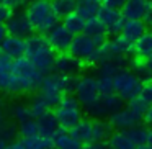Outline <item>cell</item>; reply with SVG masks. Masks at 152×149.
Returning a JSON list of instances; mask_svg holds the SVG:
<instances>
[{
    "instance_id": "cell-1",
    "label": "cell",
    "mask_w": 152,
    "mask_h": 149,
    "mask_svg": "<svg viewBox=\"0 0 152 149\" xmlns=\"http://www.w3.org/2000/svg\"><path fill=\"white\" fill-rule=\"evenodd\" d=\"M46 74L41 72L26 56L13 59L12 66V84L8 93H31L38 92Z\"/></svg>"
},
{
    "instance_id": "cell-2",
    "label": "cell",
    "mask_w": 152,
    "mask_h": 149,
    "mask_svg": "<svg viewBox=\"0 0 152 149\" xmlns=\"http://www.w3.org/2000/svg\"><path fill=\"white\" fill-rule=\"evenodd\" d=\"M26 57L44 74L53 72L54 62H56L57 53L49 44L46 34L33 33L26 38Z\"/></svg>"
},
{
    "instance_id": "cell-3",
    "label": "cell",
    "mask_w": 152,
    "mask_h": 149,
    "mask_svg": "<svg viewBox=\"0 0 152 149\" xmlns=\"http://www.w3.org/2000/svg\"><path fill=\"white\" fill-rule=\"evenodd\" d=\"M25 13L33 23L34 30L43 34H46L61 21L59 15L54 12L51 0H31L25 8Z\"/></svg>"
},
{
    "instance_id": "cell-4",
    "label": "cell",
    "mask_w": 152,
    "mask_h": 149,
    "mask_svg": "<svg viewBox=\"0 0 152 149\" xmlns=\"http://www.w3.org/2000/svg\"><path fill=\"white\" fill-rule=\"evenodd\" d=\"M54 113L57 116L61 128L70 129L83 118V106L75 95L66 93L61 98V102L57 103V106L54 108Z\"/></svg>"
},
{
    "instance_id": "cell-5",
    "label": "cell",
    "mask_w": 152,
    "mask_h": 149,
    "mask_svg": "<svg viewBox=\"0 0 152 149\" xmlns=\"http://www.w3.org/2000/svg\"><path fill=\"white\" fill-rule=\"evenodd\" d=\"M113 80H115V93H118L124 102H129L131 98L137 97L144 85V80L129 67L118 70Z\"/></svg>"
},
{
    "instance_id": "cell-6",
    "label": "cell",
    "mask_w": 152,
    "mask_h": 149,
    "mask_svg": "<svg viewBox=\"0 0 152 149\" xmlns=\"http://www.w3.org/2000/svg\"><path fill=\"white\" fill-rule=\"evenodd\" d=\"M69 53L80 59L83 64H98L102 53H100V46L85 33L74 34L72 44H70Z\"/></svg>"
},
{
    "instance_id": "cell-7",
    "label": "cell",
    "mask_w": 152,
    "mask_h": 149,
    "mask_svg": "<svg viewBox=\"0 0 152 149\" xmlns=\"http://www.w3.org/2000/svg\"><path fill=\"white\" fill-rule=\"evenodd\" d=\"M74 95L82 103L83 110H87L90 105H93L98 100V97L102 95L98 85V77L90 76V74L79 76L75 82V89H74Z\"/></svg>"
},
{
    "instance_id": "cell-8",
    "label": "cell",
    "mask_w": 152,
    "mask_h": 149,
    "mask_svg": "<svg viewBox=\"0 0 152 149\" xmlns=\"http://www.w3.org/2000/svg\"><path fill=\"white\" fill-rule=\"evenodd\" d=\"M123 103H124V100L118 93H115V92L102 93L98 97V100L85 110V113L90 118H95V120H108L110 115H113L119 108H123Z\"/></svg>"
},
{
    "instance_id": "cell-9",
    "label": "cell",
    "mask_w": 152,
    "mask_h": 149,
    "mask_svg": "<svg viewBox=\"0 0 152 149\" xmlns=\"http://www.w3.org/2000/svg\"><path fill=\"white\" fill-rule=\"evenodd\" d=\"M142 118H144L142 115L136 113L134 110H131L126 105V106H123V108H119L118 112H115L113 115H110L108 121H110V125H111V128L115 129V131H126V129L139 125V123L142 121Z\"/></svg>"
},
{
    "instance_id": "cell-10",
    "label": "cell",
    "mask_w": 152,
    "mask_h": 149,
    "mask_svg": "<svg viewBox=\"0 0 152 149\" xmlns=\"http://www.w3.org/2000/svg\"><path fill=\"white\" fill-rule=\"evenodd\" d=\"M46 38L49 41V44L54 48V51L57 54H61V53H69L70 44H72V40H74V34L59 21L56 26L51 28L46 33Z\"/></svg>"
},
{
    "instance_id": "cell-11",
    "label": "cell",
    "mask_w": 152,
    "mask_h": 149,
    "mask_svg": "<svg viewBox=\"0 0 152 149\" xmlns=\"http://www.w3.org/2000/svg\"><path fill=\"white\" fill-rule=\"evenodd\" d=\"M98 18L102 20V23L105 25L106 33L108 36H116V34H121L123 26H124V15L121 13V10H115V8H108L103 7L98 12Z\"/></svg>"
},
{
    "instance_id": "cell-12",
    "label": "cell",
    "mask_w": 152,
    "mask_h": 149,
    "mask_svg": "<svg viewBox=\"0 0 152 149\" xmlns=\"http://www.w3.org/2000/svg\"><path fill=\"white\" fill-rule=\"evenodd\" d=\"M82 67H83V62L80 59H77L75 56H72L70 53H61L56 57L53 72L66 77H77L82 70Z\"/></svg>"
},
{
    "instance_id": "cell-13",
    "label": "cell",
    "mask_w": 152,
    "mask_h": 149,
    "mask_svg": "<svg viewBox=\"0 0 152 149\" xmlns=\"http://www.w3.org/2000/svg\"><path fill=\"white\" fill-rule=\"evenodd\" d=\"M7 30L8 34H13V36H20V38H30L31 34L34 33V26L30 21V18L26 17V13H13L12 18L7 21Z\"/></svg>"
},
{
    "instance_id": "cell-14",
    "label": "cell",
    "mask_w": 152,
    "mask_h": 149,
    "mask_svg": "<svg viewBox=\"0 0 152 149\" xmlns=\"http://www.w3.org/2000/svg\"><path fill=\"white\" fill-rule=\"evenodd\" d=\"M152 8L151 0H126L121 8V13L126 20H144Z\"/></svg>"
},
{
    "instance_id": "cell-15",
    "label": "cell",
    "mask_w": 152,
    "mask_h": 149,
    "mask_svg": "<svg viewBox=\"0 0 152 149\" xmlns=\"http://www.w3.org/2000/svg\"><path fill=\"white\" fill-rule=\"evenodd\" d=\"M0 51L7 54L12 59H18L21 56H26V40L20 36L8 34L2 43H0Z\"/></svg>"
},
{
    "instance_id": "cell-16",
    "label": "cell",
    "mask_w": 152,
    "mask_h": 149,
    "mask_svg": "<svg viewBox=\"0 0 152 149\" xmlns=\"http://www.w3.org/2000/svg\"><path fill=\"white\" fill-rule=\"evenodd\" d=\"M70 134L77 139L82 146L88 144L93 141V120L90 118H82L74 128L69 129Z\"/></svg>"
},
{
    "instance_id": "cell-17",
    "label": "cell",
    "mask_w": 152,
    "mask_h": 149,
    "mask_svg": "<svg viewBox=\"0 0 152 149\" xmlns=\"http://www.w3.org/2000/svg\"><path fill=\"white\" fill-rule=\"evenodd\" d=\"M83 33L88 34L90 38H92L93 41H95L98 46H102V44L106 43V40H108V33H106V28L105 25L102 23V20H100L98 17L95 18H90V20L85 21V28H83Z\"/></svg>"
},
{
    "instance_id": "cell-18",
    "label": "cell",
    "mask_w": 152,
    "mask_h": 149,
    "mask_svg": "<svg viewBox=\"0 0 152 149\" xmlns=\"http://www.w3.org/2000/svg\"><path fill=\"white\" fill-rule=\"evenodd\" d=\"M36 121H38V125H39V133L44 134V136H51V138H53V136L61 129V125H59V121H57V116H56V113H54V108L48 110L46 113H43L41 116H38Z\"/></svg>"
},
{
    "instance_id": "cell-19",
    "label": "cell",
    "mask_w": 152,
    "mask_h": 149,
    "mask_svg": "<svg viewBox=\"0 0 152 149\" xmlns=\"http://www.w3.org/2000/svg\"><path fill=\"white\" fill-rule=\"evenodd\" d=\"M12 66L13 59L0 51V92H7L12 84Z\"/></svg>"
},
{
    "instance_id": "cell-20",
    "label": "cell",
    "mask_w": 152,
    "mask_h": 149,
    "mask_svg": "<svg viewBox=\"0 0 152 149\" xmlns=\"http://www.w3.org/2000/svg\"><path fill=\"white\" fill-rule=\"evenodd\" d=\"M53 139H54V149H77V148L82 146L72 134H70L69 129H64V128H61L59 131L53 136Z\"/></svg>"
},
{
    "instance_id": "cell-21",
    "label": "cell",
    "mask_w": 152,
    "mask_h": 149,
    "mask_svg": "<svg viewBox=\"0 0 152 149\" xmlns=\"http://www.w3.org/2000/svg\"><path fill=\"white\" fill-rule=\"evenodd\" d=\"M145 31H147V25H145L144 20H126L121 33L129 40L137 41Z\"/></svg>"
},
{
    "instance_id": "cell-22",
    "label": "cell",
    "mask_w": 152,
    "mask_h": 149,
    "mask_svg": "<svg viewBox=\"0 0 152 149\" xmlns=\"http://www.w3.org/2000/svg\"><path fill=\"white\" fill-rule=\"evenodd\" d=\"M129 69H132L142 80H151L152 79V54L145 59H139V57H132V62L129 66Z\"/></svg>"
},
{
    "instance_id": "cell-23",
    "label": "cell",
    "mask_w": 152,
    "mask_h": 149,
    "mask_svg": "<svg viewBox=\"0 0 152 149\" xmlns=\"http://www.w3.org/2000/svg\"><path fill=\"white\" fill-rule=\"evenodd\" d=\"M102 8V2L100 0H79L77 2V13L85 20L98 17V12Z\"/></svg>"
},
{
    "instance_id": "cell-24",
    "label": "cell",
    "mask_w": 152,
    "mask_h": 149,
    "mask_svg": "<svg viewBox=\"0 0 152 149\" xmlns=\"http://www.w3.org/2000/svg\"><path fill=\"white\" fill-rule=\"evenodd\" d=\"M152 54V31H145L137 41H134V56L145 59Z\"/></svg>"
},
{
    "instance_id": "cell-25",
    "label": "cell",
    "mask_w": 152,
    "mask_h": 149,
    "mask_svg": "<svg viewBox=\"0 0 152 149\" xmlns=\"http://www.w3.org/2000/svg\"><path fill=\"white\" fill-rule=\"evenodd\" d=\"M110 149H136L137 146L129 139L126 131H113V134L108 138Z\"/></svg>"
},
{
    "instance_id": "cell-26",
    "label": "cell",
    "mask_w": 152,
    "mask_h": 149,
    "mask_svg": "<svg viewBox=\"0 0 152 149\" xmlns=\"http://www.w3.org/2000/svg\"><path fill=\"white\" fill-rule=\"evenodd\" d=\"M21 141L26 146V149H54V139L51 136L41 134V133L36 136H31V138H23Z\"/></svg>"
},
{
    "instance_id": "cell-27",
    "label": "cell",
    "mask_w": 152,
    "mask_h": 149,
    "mask_svg": "<svg viewBox=\"0 0 152 149\" xmlns=\"http://www.w3.org/2000/svg\"><path fill=\"white\" fill-rule=\"evenodd\" d=\"M8 116H10L15 123L20 125V123L28 121V120L33 118V113H31L30 105H26V103H13V105L8 108Z\"/></svg>"
},
{
    "instance_id": "cell-28",
    "label": "cell",
    "mask_w": 152,
    "mask_h": 149,
    "mask_svg": "<svg viewBox=\"0 0 152 149\" xmlns=\"http://www.w3.org/2000/svg\"><path fill=\"white\" fill-rule=\"evenodd\" d=\"M85 18H82L77 12H72L69 13L67 17H64L61 20V23L67 28L72 34H79V33H83V28H85Z\"/></svg>"
},
{
    "instance_id": "cell-29",
    "label": "cell",
    "mask_w": 152,
    "mask_h": 149,
    "mask_svg": "<svg viewBox=\"0 0 152 149\" xmlns=\"http://www.w3.org/2000/svg\"><path fill=\"white\" fill-rule=\"evenodd\" d=\"M126 134L129 136V139H131L136 146L145 144V142L149 141V129L145 128V126H142L141 123L132 126V128H129V129H126Z\"/></svg>"
},
{
    "instance_id": "cell-30",
    "label": "cell",
    "mask_w": 152,
    "mask_h": 149,
    "mask_svg": "<svg viewBox=\"0 0 152 149\" xmlns=\"http://www.w3.org/2000/svg\"><path fill=\"white\" fill-rule=\"evenodd\" d=\"M51 2H53L54 12L59 15L61 20L77 10V0H51Z\"/></svg>"
},
{
    "instance_id": "cell-31",
    "label": "cell",
    "mask_w": 152,
    "mask_h": 149,
    "mask_svg": "<svg viewBox=\"0 0 152 149\" xmlns=\"http://www.w3.org/2000/svg\"><path fill=\"white\" fill-rule=\"evenodd\" d=\"M0 136L5 139L7 142L17 141L20 133H18V125H15L13 120H5V121L0 123Z\"/></svg>"
},
{
    "instance_id": "cell-32",
    "label": "cell",
    "mask_w": 152,
    "mask_h": 149,
    "mask_svg": "<svg viewBox=\"0 0 152 149\" xmlns=\"http://www.w3.org/2000/svg\"><path fill=\"white\" fill-rule=\"evenodd\" d=\"M18 133H20V139L39 134V125H38L36 118H31V120H28V121L20 123V125H18Z\"/></svg>"
},
{
    "instance_id": "cell-33",
    "label": "cell",
    "mask_w": 152,
    "mask_h": 149,
    "mask_svg": "<svg viewBox=\"0 0 152 149\" xmlns=\"http://www.w3.org/2000/svg\"><path fill=\"white\" fill-rule=\"evenodd\" d=\"M30 108H31V113H33V118H38V116H41L43 113H46L48 110H51L49 106H48V103L41 98L39 93H36V95L33 97V100L30 102Z\"/></svg>"
},
{
    "instance_id": "cell-34",
    "label": "cell",
    "mask_w": 152,
    "mask_h": 149,
    "mask_svg": "<svg viewBox=\"0 0 152 149\" xmlns=\"http://www.w3.org/2000/svg\"><path fill=\"white\" fill-rule=\"evenodd\" d=\"M98 85H100V92L102 93H113L115 92V80L113 76H102L98 74Z\"/></svg>"
},
{
    "instance_id": "cell-35",
    "label": "cell",
    "mask_w": 152,
    "mask_h": 149,
    "mask_svg": "<svg viewBox=\"0 0 152 149\" xmlns=\"http://www.w3.org/2000/svg\"><path fill=\"white\" fill-rule=\"evenodd\" d=\"M128 106L131 110H134L136 113H139V115H142L144 116V113L147 112V108H149V103L147 102H144V100L141 98V97H134V98H131L128 102Z\"/></svg>"
},
{
    "instance_id": "cell-36",
    "label": "cell",
    "mask_w": 152,
    "mask_h": 149,
    "mask_svg": "<svg viewBox=\"0 0 152 149\" xmlns=\"http://www.w3.org/2000/svg\"><path fill=\"white\" fill-rule=\"evenodd\" d=\"M139 97H141L144 102H147L149 105H152V79L151 80H145V82H144Z\"/></svg>"
},
{
    "instance_id": "cell-37",
    "label": "cell",
    "mask_w": 152,
    "mask_h": 149,
    "mask_svg": "<svg viewBox=\"0 0 152 149\" xmlns=\"http://www.w3.org/2000/svg\"><path fill=\"white\" fill-rule=\"evenodd\" d=\"M2 4L7 5L12 12H17V10H21V8H26V5L30 4L28 0H2Z\"/></svg>"
},
{
    "instance_id": "cell-38",
    "label": "cell",
    "mask_w": 152,
    "mask_h": 149,
    "mask_svg": "<svg viewBox=\"0 0 152 149\" xmlns=\"http://www.w3.org/2000/svg\"><path fill=\"white\" fill-rule=\"evenodd\" d=\"M12 15H13V12H12L7 5H4L0 2V23H7L12 18Z\"/></svg>"
},
{
    "instance_id": "cell-39",
    "label": "cell",
    "mask_w": 152,
    "mask_h": 149,
    "mask_svg": "<svg viewBox=\"0 0 152 149\" xmlns=\"http://www.w3.org/2000/svg\"><path fill=\"white\" fill-rule=\"evenodd\" d=\"M124 2L126 0H102V5L108 8H115V10H121Z\"/></svg>"
},
{
    "instance_id": "cell-40",
    "label": "cell",
    "mask_w": 152,
    "mask_h": 149,
    "mask_svg": "<svg viewBox=\"0 0 152 149\" xmlns=\"http://www.w3.org/2000/svg\"><path fill=\"white\" fill-rule=\"evenodd\" d=\"M85 149H110L108 142L106 141H93V142H88V144L83 146Z\"/></svg>"
},
{
    "instance_id": "cell-41",
    "label": "cell",
    "mask_w": 152,
    "mask_h": 149,
    "mask_svg": "<svg viewBox=\"0 0 152 149\" xmlns=\"http://www.w3.org/2000/svg\"><path fill=\"white\" fill-rule=\"evenodd\" d=\"M142 121H144L147 126H152V105H149L147 112L144 113V118H142Z\"/></svg>"
},
{
    "instance_id": "cell-42",
    "label": "cell",
    "mask_w": 152,
    "mask_h": 149,
    "mask_svg": "<svg viewBox=\"0 0 152 149\" xmlns=\"http://www.w3.org/2000/svg\"><path fill=\"white\" fill-rule=\"evenodd\" d=\"M7 149H26V146L23 144V141H12V142H8V146H7Z\"/></svg>"
},
{
    "instance_id": "cell-43",
    "label": "cell",
    "mask_w": 152,
    "mask_h": 149,
    "mask_svg": "<svg viewBox=\"0 0 152 149\" xmlns=\"http://www.w3.org/2000/svg\"><path fill=\"white\" fill-rule=\"evenodd\" d=\"M8 36V30H7V25L5 23H0V43Z\"/></svg>"
},
{
    "instance_id": "cell-44",
    "label": "cell",
    "mask_w": 152,
    "mask_h": 149,
    "mask_svg": "<svg viewBox=\"0 0 152 149\" xmlns=\"http://www.w3.org/2000/svg\"><path fill=\"white\" fill-rule=\"evenodd\" d=\"M144 21H145V25H147L149 28H152V8H151V10H149V13L145 15Z\"/></svg>"
},
{
    "instance_id": "cell-45",
    "label": "cell",
    "mask_w": 152,
    "mask_h": 149,
    "mask_svg": "<svg viewBox=\"0 0 152 149\" xmlns=\"http://www.w3.org/2000/svg\"><path fill=\"white\" fill-rule=\"evenodd\" d=\"M7 146H8V142L5 141L2 136H0V149H7Z\"/></svg>"
},
{
    "instance_id": "cell-46",
    "label": "cell",
    "mask_w": 152,
    "mask_h": 149,
    "mask_svg": "<svg viewBox=\"0 0 152 149\" xmlns=\"http://www.w3.org/2000/svg\"><path fill=\"white\" fill-rule=\"evenodd\" d=\"M136 149H152V144H151V142H145V144H141V146H137Z\"/></svg>"
},
{
    "instance_id": "cell-47",
    "label": "cell",
    "mask_w": 152,
    "mask_h": 149,
    "mask_svg": "<svg viewBox=\"0 0 152 149\" xmlns=\"http://www.w3.org/2000/svg\"><path fill=\"white\" fill-rule=\"evenodd\" d=\"M7 120V115H5V110L4 108H0V123L2 121H5Z\"/></svg>"
},
{
    "instance_id": "cell-48",
    "label": "cell",
    "mask_w": 152,
    "mask_h": 149,
    "mask_svg": "<svg viewBox=\"0 0 152 149\" xmlns=\"http://www.w3.org/2000/svg\"><path fill=\"white\" fill-rule=\"evenodd\" d=\"M0 108H4V98H2V95H0Z\"/></svg>"
},
{
    "instance_id": "cell-49",
    "label": "cell",
    "mask_w": 152,
    "mask_h": 149,
    "mask_svg": "<svg viewBox=\"0 0 152 149\" xmlns=\"http://www.w3.org/2000/svg\"><path fill=\"white\" fill-rule=\"evenodd\" d=\"M77 149H85V148H83V146H80V148H77Z\"/></svg>"
},
{
    "instance_id": "cell-50",
    "label": "cell",
    "mask_w": 152,
    "mask_h": 149,
    "mask_svg": "<svg viewBox=\"0 0 152 149\" xmlns=\"http://www.w3.org/2000/svg\"><path fill=\"white\" fill-rule=\"evenodd\" d=\"M100 2H102V0H100Z\"/></svg>"
},
{
    "instance_id": "cell-51",
    "label": "cell",
    "mask_w": 152,
    "mask_h": 149,
    "mask_svg": "<svg viewBox=\"0 0 152 149\" xmlns=\"http://www.w3.org/2000/svg\"><path fill=\"white\" fill-rule=\"evenodd\" d=\"M77 2H79V0H77Z\"/></svg>"
},
{
    "instance_id": "cell-52",
    "label": "cell",
    "mask_w": 152,
    "mask_h": 149,
    "mask_svg": "<svg viewBox=\"0 0 152 149\" xmlns=\"http://www.w3.org/2000/svg\"><path fill=\"white\" fill-rule=\"evenodd\" d=\"M0 2H2V0H0Z\"/></svg>"
},
{
    "instance_id": "cell-53",
    "label": "cell",
    "mask_w": 152,
    "mask_h": 149,
    "mask_svg": "<svg viewBox=\"0 0 152 149\" xmlns=\"http://www.w3.org/2000/svg\"><path fill=\"white\" fill-rule=\"evenodd\" d=\"M151 2H152V0H151Z\"/></svg>"
}]
</instances>
